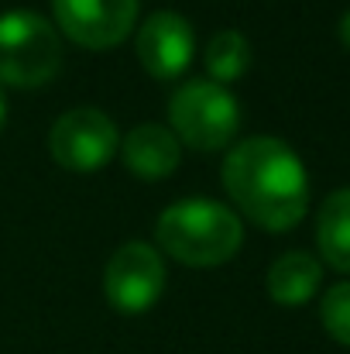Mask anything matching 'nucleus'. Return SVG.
Here are the masks:
<instances>
[{
  "mask_svg": "<svg viewBox=\"0 0 350 354\" xmlns=\"http://www.w3.org/2000/svg\"><path fill=\"white\" fill-rule=\"evenodd\" d=\"M224 189L237 210L264 231H292L309 210L302 158L282 138H244L224 158Z\"/></svg>",
  "mask_w": 350,
  "mask_h": 354,
  "instance_id": "1",
  "label": "nucleus"
},
{
  "mask_svg": "<svg viewBox=\"0 0 350 354\" xmlns=\"http://www.w3.org/2000/svg\"><path fill=\"white\" fill-rule=\"evenodd\" d=\"M155 237L165 254H172L182 265L193 268H213L231 261L244 241L240 217L231 207L196 196V200H179L158 214Z\"/></svg>",
  "mask_w": 350,
  "mask_h": 354,
  "instance_id": "2",
  "label": "nucleus"
},
{
  "mask_svg": "<svg viewBox=\"0 0 350 354\" xmlns=\"http://www.w3.org/2000/svg\"><path fill=\"white\" fill-rule=\"evenodd\" d=\"M168 120V131L179 138V145H189L196 151H217L233 141L240 127V107L227 86L213 80H189L172 93Z\"/></svg>",
  "mask_w": 350,
  "mask_h": 354,
  "instance_id": "3",
  "label": "nucleus"
},
{
  "mask_svg": "<svg viewBox=\"0 0 350 354\" xmlns=\"http://www.w3.org/2000/svg\"><path fill=\"white\" fill-rule=\"evenodd\" d=\"M59 66L62 41L45 17L31 10H10L0 17V83L35 90L48 83Z\"/></svg>",
  "mask_w": 350,
  "mask_h": 354,
  "instance_id": "4",
  "label": "nucleus"
},
{
  "mask_svg": "<svg viewBox=\"0 0 350 354\" xmlns=\"http://www.w3.org/2000/svg\"><path fill=\"white\" fill-rule=\"evenodd\" d=\"M120 148L117 124L97 107L66 111L48 131V151L66 172H97Z\"/></svg>",
  "mask_w": 350,
  "mask_h": 354,
  "instance_id": "5",
  "label": "nucleus"
},
{
  "mask_svg": "<svg viewBox=\"0 0 350 354\" xmlns=\"http://www.w3.org/2000/svg\"><path fill=\"white\" fill-rule=\"evenodd\" d=\"M104 292L117 313H148L165 292V261L144 241L120 244L104 268Z\"/></svg>",
  "mask_w": 350,
  "mask_h": 354,
  "instance_id": "6",
  "label": "nucleus"
},
{
  "mask_svg": "<svg viewBox=\"0 0 350 354\" xmlns=\"http://www.w3.org/2000/svg\"><path fill=\"white\" fill-rule=\"evenodd\" d=\"M55 24L83 48H114L134 31L137 0H52Z\"/></svg>",
  "mask_w": 350,
  "mask_h": 354,
  "instance_id": "7",
  "label": "nucleus"
},
{
  "mask_svg": "<svg viewBox=\"0 0 350 354\" xmlns=\"http://www.w3.org/2000/svg\"><path fill=\"white\" fill-rule=\"evenodd\" d=\"M134 48H137V62L144 66L148 76L155 80H175L189 69L193 62V24L172 10H158L151 14L137 38H134Z\"/></svg>",
  "mask_w": 350,
  "mask_h": 354,
  "instance_id": "8",
  "label": "nucleus"
},
{
  "mask_svg": "<svg viewBox=\"0 0 350 354\" xmlns=\"http://www.w3.org/2000/svg\"><path fill=\"white\" fill-rule=\"evenodd\" d=\"M117 151H120L127 172L137 179H148V183L172 176L179 169V158H182L179 138L162 124H137L134 131H127L120 138Z\"/></svg>",
  "mask_w": 350,
  "mask_h": 354,
  "instance_id": "9",
  "label": "nucleus"
},
{
  "mask_svg": "<svg viewBox=\"0 0 350 354\" xmlns=\"http://www.w3.org/2000/svg\"><path fill=\"white\" fill-rule=\"evenodd\" d=\"M323 282V265L306 251H285L268 268V296L278 306H302L316 296Z\"/></svg>",
  "mask_w": 350,
  "mask_h": 354,
  "instance_id": "10",
  "label": "nucleus"
},
{
  "mask_svg": "<svg viewBox=\"0 0 350 354\" xmlns=\"http://www.w3.org/2000/svg\"><path fill=\"white\" fill-rule=\"evenodd\" d=\"M316 244L330 268L350 272V186L333 189L316 217Z\"/></svg>",
  "mask_w": 350,
  "mask_h": 354,
  "instance_id": "11",
  "label": "nucleus"
},
{
  "mask_svg": "<svg viewBox=\"0 0 350 354\" xmlns=\"http://www.w3.org/2000/svg\"><path fill=\"white\" fill-rule=\"evenodd\" d=\"M251 69V45L240 31H220L206 45V73L213 83H233Z\"/></svg>",
  "mask_w": 350,
  "mask_h": 354,
  "instance_id": "12",
  "label": "nucleus"
},
{
  "mask_svg": "<svg viewBox=\"0 0 350 354\" xmlns=\"http://www.w3.org/2000/svg\"><path fill=\"white\" fill-rule=\"evenodd\" d=\"M320 320L337 344L350 348V282H337L333 289H327L320 303Z\"/></svg>",
  "mask_w": 350,
  "mask_h": 354,
  "instance_id": "13",
  "label": "nucleus"
},
{
  "mask_svg": "<svg viewBox=\"0 0 350 354\" xmlns=\"http://www.w3.org/2000/svg\"><path fill=\"white\" fill-rule=\"evenodd\" d=\"M337 35H340L344 48H350V7H347V14L340 17V24H337Z\"/></svg>",
  "mask_w": 350,
  "mask_h": 354,
  "instance_id": "14",
  "label": "nucleus"
},
{
  "mask_svg": "<svg viewBox=\"0 0 350 354\" xmlns=\"http://www.w3.org/2000/svg\"><path fill=\"white\" fill-rule=\"evenodd\" d=\"M3 120H7V93L0 90V127H3Z\"/></svg>",
  "mask_w": 350,
  "mask_h": 354,
  "instance_id": "15",
  "label": "nucleus"
}]
</instances>
